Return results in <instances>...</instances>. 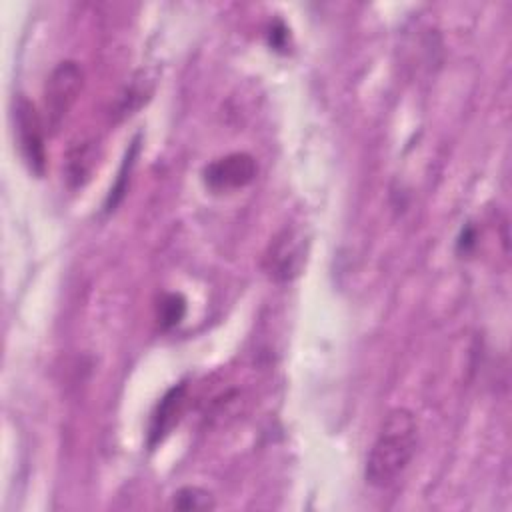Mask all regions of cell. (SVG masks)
I'll return each instance as SVG.
<instances>
[{"label":"cell","mask_w":512,"mask_h":512,"mask_svg":"<svg viewBox=\"0 0 512 512\" xmlns=\"http://www.w3.org/2000/svg\"><path fill=\"white\" fill-rule=\"evenodd\" d=\"M256 176V160L246 152H232L204 168V182L208 188L222 192V190H236L250 184Z\"/></svg>","instance_id":"obj_5"},{"label":"cell","mask_w":512,"mask_h":512,"mask_svg":"<svg viewBox=\"0 0 512 512\" xmlns=\"http://www.w3.org/2000/svg\"><path fill=\"white\" fill-rule=\"evenodd\" d=\"M308 240L300 228H284L266 252V270L274 280H292L306 260Z\"/></svg>","instance_id":"obj_3"},{"label":"cell","mask_w":512,"mask_h":512,"mask_svg":"<svg viewBox=\"0 0 512 512\" xmlns=\"http://www.w3.org/2000/svg\"><path fill=\"white\" fill-rule=\"evenodd\" d=\"M418 444V424L408 408H394L382 420L368 452L364 478L374 488L394 484L408 468Z\"/></svg>","instance_id":"obj_1"},{"label":"cell","mask_w":512,"mask_h":512,"mask_svg":"<svg viewBox=\"0 0 512 512\" xmlns=\"http://www.w3.org/2000/svg\"><path fill=\"white\" fill-rule=\"evenodd\" d=\"M138 138H134L126 150V156L120 164V170H118V176H116V182L112 184L110 192H108V198L104 202V212H114L116 206L122 202L124 194L128 192V182H130V174H132V168L136 164V154H138Z\"/></svg>","instance_id":"obj_7"},{"label":"cell","mask_w":512,"mask_h":512,"mask_svg":"<svg viewBox=\"0 0 512 512\" xmlns=\"http://www.w3.org/2000/svg\"><path fill=\"white\" fill-rule=\"evenodd\" d=\"M184 392H186V386L178 384V386H172L160 398V402L152 414L150 428H148V446L150 448H154L158 442H162V438L178 422V414L182 412V404H184Z\"/></svg>","instance_id":"obj_6"},{"label":"cell","mask_w":512,"mask_h":512,"mask_svg":"<svg viewBox=\"0 0 512 512\" xmlns=\"http://www.w3.org/2000/svg\"><path fill=\"white\" fill-rule=\"evenodd\" d=\"M216 500L210 490L200 486H182L172 494L170 508L190 512V510H212Z\"/></svg>","instance_id":"obj_8"},{"label":"cell","mask_w":512,"mask_h":512,"mask_svg":"<svg viewBox=\"0 0 512 512\" xmlns=\"http://www.w3.org/2000/svg\"><path fill=\"white\" fill-rule=\"evenodd\" d=\"M14 122L18 132L20 150L32 172L44 174L46 148H44V120L38 116L36 108L22 96L14 106Z\"/></svg>","instance_id":"obj_4"},{"label":"cell","mask_w":512,"mask_h":512,"mask_svg":"<svg viewBox=\"0 0 512 512\" xmlns=\"http://www.w3.org/2000/svg\"><path fill=\"white\" fill-rule=\"evenodd\" d=\"M474 244H476V234H474V228H464V232H462V236L458 238V250L460 252H470L472 248H474Z\"/></svg>","instance_id":"obj_10"},{"label":"cell","mask_w":512,"mask_h":512,"mask_svg":"<svg viewBox=\"0 0 512 512\" xmlns=\"http://www.w3.org/2000/svg\"><path fill=\"white\" fill-rule=\"evenodd\" d=\"M84 84V72L76 60L58 62L46 78L44 84V102H42V120L48 130H56L70 108L80 96Z\"/></svg>","instance_id":"obj_2"},{"label":"cell","mask_w":512,"mask_h":512,"mask_svg":"<svg viewBox=\"0 0 512 512\" xmlns=\"http://www.w3.org/2000/svg\"><path fill=\"white\" fill-rule=\"evenodd\" d=\"M186 314V300L180 294H168L162 302H160V324L164 328H172L176 326Z\"/></svg>","instance_id":"obj_9"}]
</instances>
